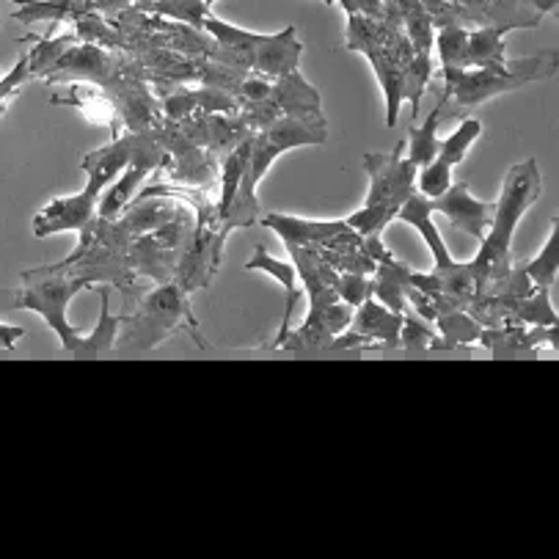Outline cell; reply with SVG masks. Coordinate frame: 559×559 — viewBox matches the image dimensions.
Masks as SVG:
<instances>
[{"label":"cell","mask_w":559,"mask_h":559,"mask_svg":"<svg viewBox=\"0 0 559 559\" xmlns=\"http://www.w3.org/2000/svg\"><path fill=\"white\" fill-rule=\"evenodd\" d=\"M336 293L347 306H361L372 295V278L367 273H340Z\"/></svg>","instance_id":"obj_21"},{"label":"cell","mask_w":559,"mask_h":559,"mask_svg":"<svg viewBox=\"0 0 559 559\" xmlns=\"http://www.w3.org/2000/svg\"><path fill=\"white\" fill-rule=\"evenodd\" d=\"M323 3H329V7H331V3H334V0H323Z\"/></svg>","instance_id":"obj_25"},{"label":"cell","mask_w":559,"mask_h":559,"mask_svg":"<svg viewBox=\"0 0 559 559\" xmlns=\"http://www.w3.org/2000/svg\"><path fill=\"white\" fill-rule=\"evenodd\" d=\"M441 114H444V110H441V103H439L436 108H432V114L427 116V121L421 124V128H414V124L408 128V155L405 157H408L416 168L427 166V163H432V157L439 155Z\"/></svg>","instance_id":"obj_18"},{"label":"cell","mask_w":559,"mask_h":559,"mask_svg":"<svg viewBox=\"0 0 559 559\" xmlns=\"http://www.w3.org/2000/svg\"><path fill=\"white\" fill-rule=\"evenodd\" d=\"M97 278L88 273H70L64 267H36V271H23V287L14 295V309H31L45 318L58 334L64 350L86 353V336L78 334L67 320V306L81 289L94 287Z\"/></svg>","instance_id":"obj_7"},{"label":"cell","mask_w":559,"mask_h":559,"mask_svg":"<svg viewBox=\"0 0 559 559\" xmlns=\"http://www.w3.org/2000/svg\"><path fill=\"white\" fill-rule=\"evenodd\" d=\"M540 166H537L535 157L510 168L502 185V197L496 202L493 221L479 240V254L468 262V271L477 282V295H485L493 284L510 276V271H513V265H510L513 231L530 210V204L540 199Z\"/></svg>","instance_id":"obj_1"},{"label":"cell","mask_w":559,"mask_h":559,"mask_svg":"<svg viewBox=\"0 0 559 559\" xmlns=\"http://www.w3.org/2000/svg\"><path fill=\"white\" fill-rule=\"evenodd\" d=\"M394 221H405V224H411L421 237H425L427 248L432 251V260H436V271H452V267L457 265L450 257V248H447L444 237L439 235V229L432 224V210L427 207V199L421 197L419 191L411 193V199L400 207L397 218Z\"/></svg>","instance_id":"obj_15"},{"label":"cell","mask_w":559,"mask_h":559,"mask_svg":"<svg viewBox=\"0 0 559 559\" xmlns=\"http://www.w3.org/2000/svg\"><path fill=\"white\" fill-rule=\"evenodd\" d=\"M163 163H168L163 141L139 133V144H135V152L133 157H130V163L124 166V174L116 177L114 182H110V188H105L103 202H99V210H97V218L103 221L119 218V215L124 213V207H128L130 199H133V193L139 191V185L144 182L157 166H163Z\"/></svg>","instance_id":"obj_10"},{"label":"cell","mask_w":559,"mask_h":559,"mask_svg":"<svg viewBox=\"0 0 559 559\" xmlns=\"http://www.w3.org/2000/svg\"><path fill=\"white\" fill-rule=\"evenodd\" d=\"M246 271L267 273V276H273L284 287L282 331H278L276 340H273V347H276V350H278V347H282V342L289 336V325H293L295 304H298V287H295V278H298V271H295V265H289V262L273 260V257L267 254V251L262 246L254 248V257H251V260L246 262Z\"/></svg>","instance_id":"obj_16"},{"label":"cell","mask_w":559,"mask_h":559,"mask_svg":"<svg viewBox=\"0 0 559 559\" xmlns=\"http://www.w3.org/2000/svg\"><path fill=\"white\" fill-rule=\"evenodd\" d=\"M14 295H17V289H0V314L14 309Z\"/></svg>","instance_id":"obj_24"},{"label":"cell","mask_w":559,"mask_h":559,"mask_svg":"<svg viewBox=\"0 0 559 559\" xmlns=\"http://www.w3.org/2000/svg\"><path fill=\"white\" fill-rule=\"evenodd\" d=\"M329 139V128H325L323 116H282V119L271 121L267 128L257 130L251 135V150H248L246 171H242L240 188L235 193L229 215L224 221V231L235 229V226H251L257 221V188H260L262 177L267 174L271 163L278 155L298 146H314L325 144Z\"/></svg>","instance_id":"obj_2"},{"label":"cell","mask_w":559,"mask_h":559,"mask_svg":"<svg viewBox=\"0 0 559 559\" xmlns=\"http://www.w3.org/2000/svg\"><path fill=\"white\" fill-rule=\"evenodd\" d=\"M135 144H139V135H114L108 146L97 152H88L83 157V171L88 174V182L81 193L67 199H56V202L47 204L39 215L34 218V235L47 237L52 231H70L78 229L83 231L94 218H97V199L103 197L105 188L124 171V166L133 157Z\"/></svg>","instance_id":"obj_3"},{"label":"cell","mask_w":559,"mask_h":559,"mask_svg":"<svg viewBox=\"0 0 559 559\" xmlns=\"http://www.w3.org/2000/svg\"><path fill=\"white\" fill-rule=\"evenodd\" d=\"M504 25H485L479 31H466L463 25L447 23L439 31L441 70H477V67L504 64Z\"/></svg>","instance_id":"obj_9"},{"label":"cell","mask_w":559,"mask_h":559,"mask_svg":"<svg viewBox=\"0 0 559 559\" xmlns=\"http://www.w3.org/2000/svg\"><path fill=\"white\" fill-rule=\"evenodd\" d=\"M25 329L20 325H3L0 323V350H14L17 340H23Z\"/></svg>","instance_id":"obj_23"},{"label":"cell","mask_w":559,"mask_h":559,"mask_svg":"<svg viewBox=\"0 0 559 559\" xmlns=\"http://www.w3.org/2000/svg\"><path fill=\"white\" fill-rule=\"evenodd\" d=\"M427 207L432 210V215H447L455 229L466 231V235L477 237V240H483L496 213V202H479V199H474L466 182L450 185L441 197L427 199Z\"/></svg>","instance_id":"obj_13"},{"label":"cell","mask_w":559,"mask_h":559,"mask_svg":"<svg viewBox=\"0 0 559 559\" xmlns=\"http://www.w3.org/2000/svg\"><path fill=\"white\" fill-rule=\"evenodd\" d=\"M447 81V92L441 97V110L463 114L468 108L488 103L490 97L515 92L530 83L548 81L557 72V52L546 50L537 56L504 61L493 67H477V70H441Z\"/></svg>","instance_id":"obj_4"},{"label":"cell","mask_w":559,"mask_h":559,"mask_svg":"<svg viewBox=\"0 0 559 559\" xmlns=\"http://www.w3.org/2000/svg\"><path fill=\"white\" fill-rule=\"evenodd\" d=\"M439 340V334L421 320L419 314H403V325H400V345L405 350H430L432 342Z\"/></svg>","instance_id":"obj_20"},{"label":"cell","mask_w":559,"mask_h":559,"mask_svg":"<svg viewBox=\"0 0 559 559\" xmlns=\"http://www.w3.org/2000/svg\"><path fill=\"white\" fill-rule=\"evenodd\" d=\"M405 314V312H403ZM403 314L392 312L383 304H376L372 295L358 306V314H353L347 334H336L325 350H353V347H400V325Z\"/></svg>","instance_id":"obj_11"},{"label":"cell","mask_w":559,"mask_h":559,"mask_svg":"<svg viewBox=\"0 0 559 559\" xmlns=\"http://www.w3.org/2000/svg\"><path fill=\"white\" fill-rule=\"evenodd\" d=\"M483 133V121L474 119V116H466V119L457 124L455 133L447 141H441L439 155L432 157V163L421 166L416 171V191L427 199H436L447 191L452 185V168L466 157V152L472 150L474 141Z\"/></svg>","instance_id":"obj_12"},{"label":"cell","mask_w":559,"mask_h":559,"mask_svg":"<svg viewBox=\"0 0 559 559\" xmlns=\"http://www.w3.org/2000/svg\"><path fill=\"white\" fill-rule=\"evenodd\" d=\"M185 289L177 284H163L160 289H155L152 295H146L139 304V312L135 318L121 314V323L128 325L124 336H121V345L128 347H141V350H150L157 342L166 340L174 329H182L185 323H193L191 306L185 298Z\"/></svg>","instance_id":"obj_8"},{"label":"cell","mask_w":559,"mask_h":559,"mask_svg":"<svg viewBox=\"0 0 559 559\" xmlns=\"http://www.w3.org/2000/svg\"><path fill=\"white\" fill-rule=\"evenodd\" d=\"M405 141H400L392 152H367L361 157V168L369 177L367 202L358 213L345 218L350 229H356L361 237L381 235L394 218L400 207L416 191V171L419 168L403 157Z\"/></svg>","instance_id":"obj_6"},{"label":"cell","mask_w":559,"mask_h":559,"mask_svg":"<svg viewBox=\"0 0 559 559\" xmlns=\"http://www.w3.org/2000/svg\"><path fill=\"white\" fill-rule=\"evenodd\" d=\"M31 78L34 75H31V70H28V56H23L17 64L12 67V72H9V75L0 78V110H3V105L14 97V92H17L25 81H31Z\"/></svg>","instance_id":"obj_22"},{"label":"cell","mask_w":559,"mask_h":559,"mask_svg":"<svg viewBox=\"0 0 559 559\" xmlns=\"http://www.w3.org/2000/svg\"><path fill=\"white\" fill-rule=\"evenodd\" d=\"M557 229H559V221H551V231H548V240L543 246V251L537 254V260H532L530 265H524L526 278H530L535 287L540 289H551L554 287V278H557L559 271V251H557Z\"/></svg>","instance_id":"obj_19"},{"label":"cell","mask_w":559,"mask_h":559,"mask_svg":"<svg viewBox=\"0 0 559 559\" xmlns=\"http://www.w3.org/2000/svg\"><path fill=\"white\" fill-rule=\"evenodd\" d=\"M267 229L276 231L284 240V246H304V242H325L331 237L342 235L350 229L347 221H309V218H293V215L271 213L262 218Z\"/></svg>","instance_id":"obj_14"},{"label":"cell","mask_w":559,"mask_h":559,"mask_svg":"<svg viewBox=\"0 0 559 559\" xmlns=\"http://www.w3.org/2000/svg\"><path fill=\"white\" fill-rule=\"evenodd\" d=\"M202 31L218 41L215 58L224 61V64L235 67V70L257 72L260 78H284L298 72L304 47L295 39V25H287L276 36H265L235 28V25L224 23V20L210 14L202 23Z\"/></svg>","instance_id":"obj_5"},{"label":"cell","mask_w":559,"mask_h":559,"mask_svg":"<svg viewBox=\"0 0 559 559\" xmlns=\"http://www.w3.org/2000/svg\"><path fill=\"white\" fill-rule=\"evenodd\" d=\"M135 9L155 17H166L171 23L191 25V28L202 31V23L210 17V7L204 0H139Z\"/></svg>","instance_id":"obj_17"}]
</instances>
